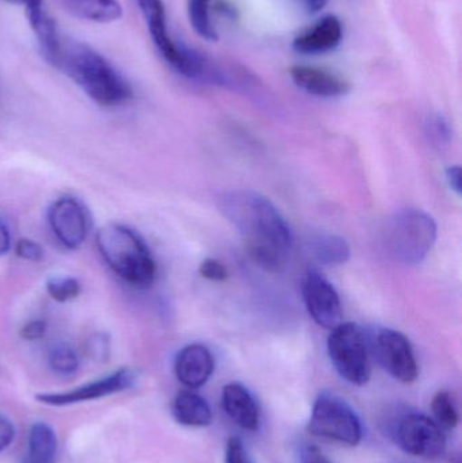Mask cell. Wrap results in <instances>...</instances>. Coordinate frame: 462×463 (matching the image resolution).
Masks as SVG:
<instances>
[{
    "label": "cell",
    "mask_w": 462,
    "mask_h": 463,
    "mask_svg": "<svg viewBox=\"0 0 462 463\" xmlns=\"http://www.w3.org/2000/svg\"><path fill=\"white\" fill-rule=\"evenodd\" d=\"M64 5L72 15L84 21L108 24L122 16L118 0H64Z\"/></svg>",
    "instance_id": "44dd1931"
},
{
    "label": "cell",
    "mask_w": 462,
    "mask_h": 463,
    "mask_svg": "<svg viewBox=\"0 0 462 463\" xmlns=\"http://www.w3.org/2000/svg\"><path fill=\"white\" fill-rule=\"evenodd\" d=\"M174 418L187 427H206L212 423V410L200 394L182 391L176 394L173 405Z\"/></svg>",
    "instance_id": "ac0fdd59"
},
{
    "label": "cell",
    "mask_w": 462,
    "mask_h": 463,
    "mask_svg": "<svg viewBox=\"0 0 462 463\" xmlns=\"http://www.w3.org/2000/svg\"><path fill=\"white\" fill-rule=\"evenodd\" d=\"M189 19L193 29L201 38L217 40V32L211 19V0H189Z\"/></svg>",
    "instance_id": "7402d4cb"
},
{
    "label": "cell",
    "mask_w": 462,
    "mask_h": 463,
    "mask_svg": "<svg viewBox=\"0 0 462 463\" xmlns=\"http://www.w3.org/2000/svg\"><path fill=\"white\" fill-rule=\"evenodd\" d=\"M97 248L111 271L133 288H146L156 279V261L140 234L127 225H105L97 233Z\"/></svg>",
    "instance_id": "3957f363"
},
{
    "label": "cell",
    "mask_w": 462,
    "mask_h": 463,
    "mask_svg": "<svg viewBox=\"0 0 462 463\" xmlns=\"http://www.w3.org/2000/svg\"><path fill=\"white\" fill-rule=\"evenodd\" d=\"M290 76L298 89L320 98H336L346 95L352 86L344 79L320 68L295 65Z\"/></svg>",
    "instance_id": "9a60e30c"
},
{
    "label": "cell",
    "mask_w": 462,
    "mask_h": 463,
    "mask_svg": "<svg viewBox=\"0 0 462 463\" xmlns=\"http://www.w3.org/2000/svg\"><path fill=\"white\" fill-rule=\"evenodd\" d=\"M174 369L179 383L189 389L201 388L213 374V355L205 345H186L176 355Z\"/></svg>",
    "instance_id": "4fadbf2b"
},
{
    "label": "cell",
    "mask_w": 462,
    "mask_h": 463,
    "mask_svg": "<svg viewBox=\"0 0 462 463\" xmlns=\"http://www.w3.org/2000/svg\"><path fill=\"white\" fill-rule=\"evenodd\" d=\"M137 374L135 370H117L110 375L84 383L72 391L61 392V393H41L35 396V400L41 404L49 407H67V405L80 404V402H92V400L103 399L119 392L127 391L135 386Z\"/></svg>",
    "instance_id": "9c48e42d"
},
{
    "label": "cell",
    "mask_w": 462,
    "mask_h": 463,
    "mask_svg": "<svg viewBox=\"0 0 462 463\" xmlns=\"http://www.w3.org/2000/svg\"><path fill=\"white\" fill-rule=\"evenodd\" d=\"M200 274L205 279L213 280V282H224L228 278L227 269L216 259L203 260L200 266Z\"/></svg>",
    "instance_id": "f1b7e54d"
},
{
    "label": "cell",
    "mask_w": 462,
    "mask_h": 463,
    "mask_svg": "<svg viewBox=\"0 0 462 463\" xmlns=\"http://www.w3.org/2000/svg\"><path fill=\"white\" fill-rule=\"evenodd\" d=\"M146 19L152 43L160 56L178 72L184 60V43L174 41L168 32L167 14L163 0H135Z\"/></svg>",
    "instance_id": "7c38bea8"
},
{
    "label": "cell",
    "mask_w": 462,
    "mask_h": 463,
    "mask_svg": "<svg viewBox=\"0 0 462 463\" xmlns=\"http://www.w3.org/2000/svg\"><path fill=\"white\" fill-rule=\"evenodd\" d=\"M431 411H433L437 423L445 429H456L460 421L457 407H456L455 400L450 396L449 392H438L434 396L433 402H431Z\"/></svg>",
    "instance_id": "cb8c5ba5"
},
{
    "label": "cell",
    "mask_w": 462,
    "mask_h": 463,
    "mask_svg": "<svg viewBox=\"0 0 462 463\" xmlns=\"http://www.w3.org/2000/svg\"><path fill=\"white\" fill-rule=\"evenodd\" d=\"M344 27L335 15L320 19L314 27L306 30L293 41V49L303 54H320L333 51L341 43Z\"/></svg>",
    "instance_id": "2e32d148"
},
{
    "label": "cell",
    "mask_w": 462,
    "mask_h": 463,
    "mask_svg": "<svg viewBox=\"0 0 462 463\" xmlns=\"http://www.w3.org/2000/svg\"><path fill=\"white\" fill-rule=\"evenodd\" d=\"M49 227L60 244L76 250L84 244L90 231L86 208L76 198H59L48 212Z\"/></svg>",
    "instance_id": "8fae6325"
},
{
    "label": "cell",
    "mask_w": 462,
    "mask_h": 463,
    "mask_svg": "<svg viewBox=\"0 0 462 463\" xmlns=\"http://www.w3.org/2000/svg\"><path fill=\"white\" fill-rule=\"evenodd\" d=\"M396 439L406 453L420 458H439L447 449L441 426L420 413H410L399 421Z\"/></svg>",
    "instance_id": "ba28073f"
},
{
    "label": "cell",
    "mask_w": 462,
    "mask_h": 463,
    "mask_svg": "<svg viewBox=\"0 0 462 463\" xmlns=\"http://www.w3.org/2000/svg\"><path fill=\"white\" fill-rule=\"evenodd\" d=\"M15 253L19 258L24 259L27 261H33V263H38L45 256L42 247L38 242L29 239L19 240L16 242Z\"/></svg>",
    "instance_id": "83f0119b"
},
{
    "label": "cell",
    "mask_w": 462,
    "mask_h": 463,
    "mask_svg": "<svg viewBox=\"0 0 462 463\" xmlns=\"http://www.w3.org/2000/svg\"><path fill=\"white\" fill-rule=\"evenodd\" d=\"M366 340L369 351L388 374L403 383L417 381L420 367L411 343L403 334L391 328H372Z\"/></svg>",
    "instance_id": "52a82bcc"
},
{
    "label": "cell",
    "mask_w": 462,
    "mask_h": 463,
    "mask_svg": "<svg viewBox=\"0 0 462 463\" xmlns=\"http://www.w3.org/2000/svg\"><path fill=\"white\" fill-rule=\"evenodd\" d=\"M15 439V427L10 419L0 413V453L7 450Z\"/></svg>",
    "instance_id": "4dcf8cb0"
},
{
    "label": "cell",
    "mask_w": 462,
    "mask_h": 463,
    "mask_svg": "<svg viewBox=\"0 0 462 463\" xmlns=\"http://www.w3.org/2000/svg\"><path fill=\"white\" fill-rule=\"evenodd\" d=\"M46 334V323L42 320H32L24 324L21 335L24 339L33 342L41 339Z\"/></svg>",
    "instance_id": "d6a6232c"
},
{
    "label": "cell",
    "mask_w": 462,
    "mask_h": 463,
    "mask_svg": "<svg viewBox=\"0 0 462 463\" xmlns=\"http://www.w3.org/2000/svg\"><path fill=\"white\" fill-rule=\"evenodd\" d=\"M5 2L24 7L30 26L40 43L41 52L45 59L53 64L59 57L61 37L53 19L49 16L43 7V0H5Z\"/></svg>",
    "instance_id": "5bb4252c"
},
{
    "label": "cell",
    "mask_w": 462,
    "mask_h": 463,
    "mask_svg": "<svg viewBox=\"0 0 462 463\" xmlns=\"http://www.w3.org/2000/svg\"><path fill=\"white\" fill-rule=\"evenodd\" d=\"M300 463H331L322 450L315 445H303L298 453Z\"/></svg>",
    "instance_id": "1f68e13d"
},
{
    "label": "cell",
    "mask_w": 462,
    "mask_h": 463,
    "mask_svg": "<svg viewBox=\"0 0 462 463\" xmlns=\"http://www.w3.org/2000/svg\"><path fill=\"white\" fill-rule=\"evenodd\" d=\"M437 224L430 214L418 209L396 212L385 230V247L399 263H420L437 240Z\"/></svg>",
    "instance_id": "277c9868"
},
{
    "label": "cell",
    "mask_w": 462,
    "mask_h": 463,
    "mask_svg": "<svg viewBox=\"0 0 462 463\" xmlns=\"http://www.w3.org/2000/svg\"><path fill=\"white\" fill-rule=\"evenodd\" d=\"M308 430L316 437L346 446H357L363 439V424L357 413L334 394H322L315 402Z\"/></svg>",
    "instance_id": "8992f818"
},
{
    "label": "cell",
    "mask_w": 462,
    "mask_h": 463,
    "mask_svg": "<svg viewBox=\"0 0 462 463\" xmlns=\"http://www.w3.org/2000/svg\"><path fill=\"white\" fill-rule=\"evenodd\" d=\"M426 133H428L429 140L431 141L437 148L447 146L452 138V129H450L449 122L442 116H433L426 124Z\"/></svg>",
    "instance_id": "484cf974"
},
{
    "label": "cell",
    "mask_w": 462,
    "mask_h": 463,
    "mask_svg": "<svg viewBox=\"0 0 462 463\" xmlns=\"http://www.w3.org/2000/svg\"><path fill=\"white\" fill-rule=\"evenodd\" d=\"M54 67L75 81L84 94L105 108L124 105L133 92L124 76L91 46L78 41L62 43Z\"/></svg>",
    "instance_id": "7a4b0ae2"
},
{
    "label": "cell",
    "mask_w": 462,
    "mask_h": 463,
    "mask_svg": "<svg viewBox=\"0 0 462 463\" xmlns=\"http://www.w3.org/2000/svg\"><path fill=\"white\" fill-rule=\"evenodd\" d=\"M447 181L449 186L452 187L453 192L461 194V168L458 165H453V167L448 168L447 171Z\"/></svg>",
    "instance_id": "e575fe53"
},
{
    "label": "cell",
    "mask_w": 462,
    "mask_h": 463,
    "mask_svg": "<svg viewBox=\"0 0 462 463\" xmlns=\"http://www.w3.org/2000/svg\"><path fill=\"white\" fill-rule=\"evenodd\" d=\"M56 454L57 438L52 427L42 421L33 424L24 463H54Z\"/></svg>",
    "instance_id": "ffe728a7"
},
{
    "label": "cell",
    "mask_w": 462,
    "mask_h": 463,
    "mask_svg": "<svg viewBox=\"0 0 462 463\" xmlns=\"http://www.w3.org/2000/svg\"><path fill=\"white\" fill-rule=\"evenodd\" d=\"M217 203L243 237L251 258L266 269H279L292 250L293 232L276 205L252 190L222 193Z\"/></svg>",
    "instance_id": "6da1fadb"
},
{
    "label": "cell",
    "mask_w": 462,
    "mask_h": 463,
    "mask_svg": "<svg viewBox=\"0 0 462 463\" xmlns=\"http://www.w3.org/2000/svg\"><path fill=\"white\" fill-rule=\"evenodd\" d=\"M303 298L312 320L330 329L342 324L344 310L338 291L316 269H308L303 279Z\"/></svg>",
    "instance_id": "30bf717a"
},
{
    "label": "cell",
    "mask_w": 462,
    "mask_h": 463,
    "mask_svg": "<svg viewBox=\"0 0 462 463\" xmlns=\"http://www.w3.org/2000/svg\"><path fill=\"white\" fill-rule=\"evenodd\" d=\"M13 240H11V232L7 222L0 217V256H5L11 250Z\"/></svg>",
    "instance_id": "836d02e7"
},
{
    "label": "cell",
    "mask_w": 462,
    "mask_h": 463,
    "mask_svg": "<svg viewBox=\"0 0 462 463\" xmlns=\"http://www.w3.org/2000/svg\"><path fill=\"white\" fill-rule=\"evenodd\" d=\"M222 408L233 423L249 431L259 429V408L249 389L240 383H228L222 389Z\"/></svg>",
    "instance_id": "e0dca14e"
},
{
    "label": "cell",
    "mask_w": 462,
    "mask_h": 463,
    "mask_svg": "<svg viewBox=\"0 0 462 463\" xmlns=\"http://www.w3.org/2000/svg\"><path fill=\"white\" fill-rule=\"evenodd\" d=\"M48 364L52 372L56 374L68 377L73 375L79 370L80 362H79L78 354L75 353L72 347H70L64 343L53 345L48 354Z\"/></svg>",
    "instance_id": "603a6c76"
},
{
    "label": "cell",
    "mask_w": 462,
    "mask_h": 463,
    "mask_svg": "<svg viewBox=\"0 0 462 463\" xmlns=\"http://www.w3.org/2000/svg\"><path fill=\"white\" fill-rule=\"evenodd\" d=\"M46 291L57 302H68L80 296L81 285L76 278L53 277L46 282Z\"/></svg>",
    "instance_id": "d4e9b609"
},
{
    "label": "cell",
    "mask_w": 462,
    "mask_h": 463,
    "mask_svg": "<svg viewBox=\"0 0 462 463\" xmlns=\"http://www.w3.org/2000/svg\"><path fill=\"white\" fill-rule=\"evenodd\" d=\"M225 463H250L243 443L239 438H231L225 450Z\"/></svg>",
    "instance_id": "f546056e"
},
{
    "label": "cell",
    "mask_w": 462,
    "mask_h": 463,
    "mask_svg": "<svg viewBox=\"0 0 462 463\" xmlns=\"http://www.w3.org/2000/svg\"><path fill=\"white\" fill-rule=\"evenodd\" d=\"M328 355L336 372L355 386L369 383L372 375L371 351L366 334L354 323H342L331 331Z\"/></svg>",
    "instance_id": "5b68a950"
},
{
    "label": "cell",
    "mask_w": 462,
    "mask_h": 463,
    "mask_svg": "<svg viewBox=\"0 0 462 463\" xmlns=\"http://www.w3.org/2000/svg\"><path fill=\"white\" fill-rule=\"evenodd\" d=\"M308 14H317L327 5L328 0H298Z\"/></svg>",
    "instance_id": "d590c367"
},
{
    "label": "cell",
    "mask_w": 462,
    "mask_h": 463,
    "mask_svg": "<svg viewBox=\"0 0 462 463\" xmlns=\"http://www.w3.org/2000/svg\"><path fill=\"white\" fill-rule=\"evenodd\" d=\"M309 252L325 266H339L350 259L352 250L344 237L338 234L320 232L308 240Z\"/></svg>",
    "instance_id": "d6986e66"
},
{
    "label": "cell",
    "mask_w": 462,
    "mask_h": 463,
    "mask_svg": "<svg viewBox=\"0 0 462 463\" xmlns=\"http://www.w3.org/2000/svg\"><path fill=\"white\" fill-rule=\"evenodd\" d=\"M87 355L95 362H105L110 353V342L103 334H97L87 342Z\"/></svg>",
    "instance_id": "4316f807"
}]
</instances>
